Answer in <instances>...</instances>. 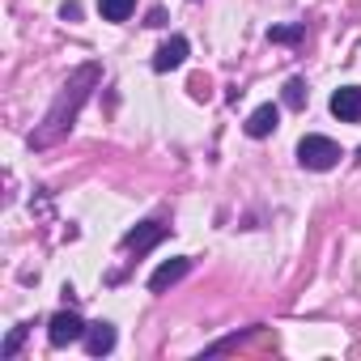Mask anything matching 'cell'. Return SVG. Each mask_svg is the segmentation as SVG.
I'll return each mask as SVG.
<instances>
[{
	"label": "cell",
	"instance_id": "2",
	"mask_svg": "<svg viewBox=\"0 0 361 361\" xmlns=\"http://www.w3.org/2000/svg\"><path fill=\"white\" fill-rule=\"evenodd\" d=\"M298 161L306 166V170H331L336 161H340V145L331 140V136H302L298 140Z\"/></svg>",
	"mask_w": 361,
	"mask_h": 361
},
{
	"label": "cell",
	"instance_id": "7",
	"mask_svg": "<svg viewBox=\"0 0 361 361\" xmlns=\"http://www.w3.org/2000/svg\"><path fill=\"white\" fill-rule=\"evenodd\" d=\"M166 234H170V226H161V221H145V226H136L132 234H123V247L140 255V251H149L153 243H161Z\"/></svg>",
	"mask_w": 361,
	"mask_h": 361
},
{
	"label": "cell",
	"instance_id": "9",
	"mask_svg": "<svg viewBox=\"0 0 361 361\" xmlns=\"http://www.w3.org/2000/svg\"><path fill=\"white\" fill-rule=\"evenodd\" d=\"M115 348V327L111 323H90L85 327V353L90 357H106Z\"/></svg>",
	"mask_w": 361,
	"mask_h": 361
},
{
	"label": "cell",
	"instance_id": "12",
	"mask_svg": "<svg viewBox=\"0 0 361 361\" xmlns=\"http://www.w3.org/2000/svg\"><path fill=\"white\" fill-rule=\"evenodd\" d=\"M302 35H306V26H272V30H268L272 43H298Z\"/></svg>",
	"mask_w": 361,
	"mask_h": 361
},
{
	"label": "cell",
	"instance_id": "5",
	"mask_svg": "<svg viewBox=\"0 0 361 361\" xmlns=\"http://www.w3.org/2000/svg\"><path fill=\"white\" fill-rule=\"evenodd\" d=\"M188 272H192V259H188V255H178V259H166V264H161V268L149 276V289H153V293H166L170 285H178V281H183Z\"/></svg>",
	"mask_w": 361,
	"mask_h": 361
},
{
	"label": "cell",
	"instance_id": "14",
	"mask_svg": "<svg viewBox=\"0 0 361 361\" xmlns=\"http://www.w3.org/2000/svg\"><path fill=\"white\" fill-rule=\"evenodd\" d=\"M192 94H196V98H209V81H204V77H192Z\"/></svg>",
	"mask_w": 361,
	"mask_h": 361
},
{
	"label": "cell",
	"instance_id": "1",
	"mask_svg": "<svg viewBox=\"0 0 361 361\" xmlns=\"http://www.w3.org/2000/svg\"><path fill=\"white\" fill-rule=\"evenodd\" d=\"M98 81V64H85V68H77L73 77H68V85L60 90V98H56V106L47 111V119H43V128L30 136V145L35 149H47V145H56L68 128H73V119H77V111H81V102L90 98V85Z\"/></svg>",
	"mask_w": 361,
	"mask_h": 361
},
{
	"label": "cell",
	"instance_id": "10",
	"mask_svg": "<svg viewBox=\"0 0 361 361\" xmlns=\"http://www.w3.org/2000/svg\"><path fill=\"white\" fill-rule=\"evenodd\" d=\"M98 13L106 22H128L136 13V0H98Z\"/></svg>",
	"mask_w": 361,
	"mask_h": 361
},
{
	"label": "cell",
	"instance_id": "4",
	"mask_svg": "<svg viewBox=\"0 0 361 361\" xmlns=\"http://www.w3.org/2000/svg\"><path fill=\"white\" fill-rule=\"evenodd\" d=\"M331 115L344 123H361V85H340L331 94Z\"/></svg>",
	"mask_w": 361,
	"mask_h": 361
},
{
	"label": "cell",
	"instance_id": "13",
	"mask_svg": "<svg viewBox=\"0 0 361 361\" xmlns=\"http://www.w3.org/2000/svg\"><path fill=\"white\" fill-rule=\"evenodd\" d=\"M22 340H26V327H13V331H9V340H5V348H0V353H5V357H13V353L22 348Z\"/></svg>",
	"mask_w": 361,
	"mask_h": 361
},
{
	"label": "cell",
	"instance_id": "11",
	"mask_svg": "<svg viewBox=\"0 0 361 361\" xmlns=\"http://www.w3.org/2000/svg\"><path fill=\"white\" fill-rule=\"evenodd\" d=\"M306 94H310V90H306V81H302V77H293V81H285V94H281V98H285V106H289V111H302V106H306Z\"/></svg>",
	"mask_w": 361,
	"mask_h": 361
},
{
	"label": "cell",
	"instance_id": "3",
	"mask_svg": "<svg viewBox=\"0 0 361 361\" xmlns=\"http://www.w3.org/2000/svg\"><path fill=\"white\" fill-rule=\"evenodd\" d=\"M85 319L81 314H73V310H60L51 323H47V340L56 344V348H64V344H77V340H85Z\"/></svg>",
	"mask_w": 361,
	"mask_h": 361
},
{
	"label": "cell",
	"instance_id": "6",
	"mask_svg": "<svg viewBox=\"0 0 361 361\" xmlns=\"http://www.w3.org/2000/svg\"><path fill=\"white\" fill-rule=\"evenodd\" d=\"M183 60H188V39L174 35V39H166V43L157 47L153 68H157V73H170V68H183Z\"/></svg>",
	"mask_w": 361,
	"mask_h": 361
},
{
	"label": "cell",
	"instance_id": "8",
	"mask_svg": "<svg viewBox=\"0 0 361 361\" xmlns=\"http://www.w3.org/2000/svg\"><path fill=\"white\" fill-rule=\"evenodd\" d=\"M276 123H281V111H276L272 102H264V106H255V111H251V119H247V136L264 140V136H272V132H276Z\"/></svg>",
	"mask_w": 361,
	"mask_h": 361
}]
</instances>
